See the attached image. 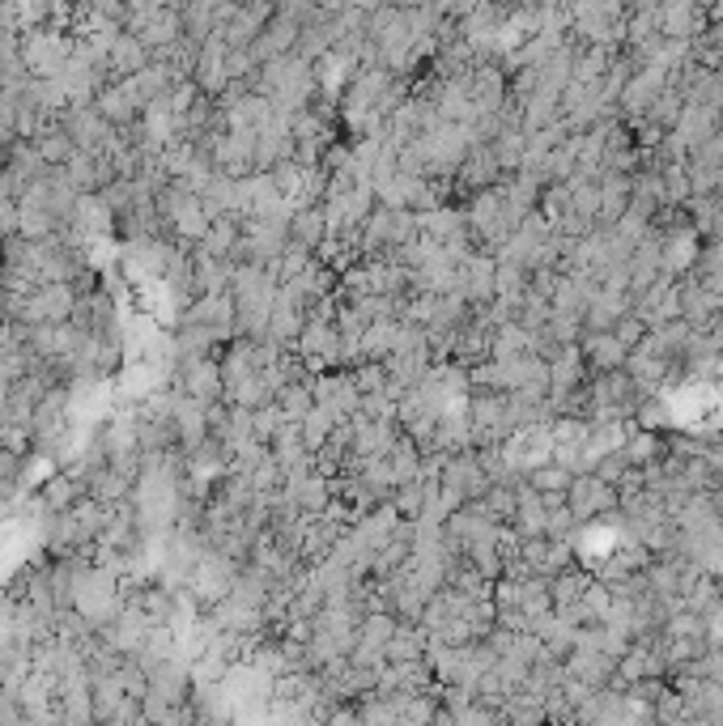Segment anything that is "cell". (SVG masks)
<instances>
[{"instance_id": "cell-1", "label": "cell", "mask_w": 723, "mask_h": 726, "mask_svg": "<svg viewBox=\"0 0 723 726\" xmlns=\"http://www.w3.org/2000/svg\"><path fill=\"white\" fill-rule=\"evenodd\" d=\"M69 55H73V30L34 27L22 34V64L30 77H60Z\"/></svg>"}, {"instance_id": "cell-2", "label": "cell", "mask_w": 723, "mask_h": 726, "mask_svg": "<svg viewBox=\"0 0 723 726\" xmlns=\"http://www.w3.org/2000/svg\"><path fill=\"white\" fill-rule=\"evenodd\" d=\"M77 285L73 281H43L39 290H30L22 302V323H69L73 306H77Z\"/></svg>"}, {"instance_id": "cell-3", "label": "cell", "mask_w": 723, "mask_h": 726, "mask_svg": "<svg viewBox=\"0 0 723 726\" xmlns=\"http://www.w3.org/2000/svg\"><path fill=\"white\" fill-rule=\"evenodd\" d=\"M566 506L579 523H596L600 514L617 506V488L609 481H600L596 472H579L566 488Z\"/></svg>"}, {"instance_id": "cell-4", "label": "cell", "mask_w": 723, "mask_h": 726, "mask_svg": "<svg viewBox=\"0 0 723 726\" xmlns=\"http://www.w3.org/2000/svg\"><path fill=\"white\" fill-rule=\"evenodd\" d=\"M677 294H681V319L690 323V327H715V319L723 315V294H715L702 281L677 285Z\"/></svg>"}, {"instance_id": "cell-5", "label": "cell", "mask_w": 723, "mask_h": 726, "mask_svg": "<svg viewBox=\"0 0 723 726\" xmlns=\"http://www.w3.org/2000/svg\"><path fill=\"white\" fill-rule=\"evenodd\" d=\"M298 30H303V22H294L290 13H273L269 22H264V30H260V39L251 43V52H255V60L264 64V60H277V55L294 52V43H298Z\"/></svg>"}, {"instance_id": "cell-6", "label": "cell", "mask_w": 723, "mask_h": 726, "mask_svg": "<svg viewBox=\"0 0 723 726\" xmlns=\"http://www.w3.org/2000/svg\"><path fill=\"white\" fill-rule=\"evenodd\" d=\"M192 77L196 85L205 90V94H222L226 90V43H222V34H213V39H205L200 43V55H196V69H192Z\"/></svg>"}, {"instance_id": "cell-7", "label": "cell", "mask_w": 723, "mask_h": 726, "mask_svg": "<svg viewBox=\"0 0 723 726\" xmlns=\"http://www.w3.org/2000/svg\"><path fill=\"white\" fill-rule=\"evenodd\" d=\"M94 107L107 115V124L115 128H124V124H133L140 115V103L133 98V90H128V81L124 77H112L98 94H94Z\"/></svg>"}, {"instance_id": "cell-8", "label": "cell", "mask_w": 723, "mask_h": 726, "mask_svg": "<svg viewBox=\"0 0 723 726\" xmlns=\"http://www.w3.org/2000/svg\"><path fill=\"white\" fill-rule=\"evenodd\" d=\"M328 239V213L324 204H303L290 213V246H303V251H319Z\"/></svg>"}, {"instance_id": "cell-9", "label": "cell", "mask_w": 723, "mask_h": 726, "mask_svg": "<svg viewBox=\"0 0 723 726\" xmlns=\"http://www.w3.org/2000/svg\"><path fill=\"white\" fill-rule=\"evenodd\" d=\"M626 357H630V349L612 336V327H605V332H587L584 336V361L596 370V375H605V370H621Z\"/></svg>"}, {"instance_id": "cell-10", "label": "cell", "mask_w": 723, "mask_h": 726, "mask_svg": "<svg viewBox=\"0 0 723 726\" xmlns=\"http://www.w3.org/2000/svg\"><path fill=\"white\" fill-rule=\"evenodd\" d=\"M384 467H388L391 488H396V484L421 481V446L409 438V433H400L388 451H384Z\"/></svg>"}, {"instance_id": "cell-11", "label": "cell", "mask_w": 723, "mask_h": 726, "mask_svg": "<svg viewBox=\"0 0 723 726\" xmlns=\"http://www.w3.org/2000/svg\"><path fill=\"white\" fill-rule=\"evenodd\" d=\"M154 55H149V48L140 43V34H133V30H119L112 39V48H107V64H112V77H133L137 69H145Z\"/></svg>"}, {"instance_id": "cell-12", "label": "cell", "mask_w": 723, "mask_h": 726, "mask_svg": "<svg viewBox=\"0 0 723 726\" xmlns=\"http://www.w3.org/2000/svg\"><path fill=\"white\" fill-rule=\"evenodd\" d=\"M273 403H277V412L285 417V421H303L306 412L315 408V391H311V378H290V382H281L277 396H273Z\"/></svg>"}, {"instance_id": "cell-13", "label": "cell", "mask_w": 723, "mask_h": 726, "mask_svg": "<svg viewBox=\"0 0 723 726\" xmlns=\"http://www.w3.org/2000/svg\"><path fill=\"white\" fill-rule=\"evenodd\" d=\"M34 149L43 154V161H48V166H64V161L73 158V149H77V145H73V136L64 133V124H60V119H52L43 133L34 136Z\"/></svg>"}, {"instance_id": "cell-14", "label": "cell", "mask_w": 723, "mask_h": 726, "mask_svg": "<svg viewBox=\"0 0 723 726\" xmlns=\"http://www.w3.org/2000/svg\"><path fill=\"white\" fill-rule=\"evenodd\" d=\"M336 425H340V421H336L333 412H328V408H324V403H315V408H311V412H306L303 421H298V433H303L306 451H319V446H324V442H328V438H333V430H336Z\"/></svg>"}, {"instance_id": "cell-15", "label": "cell", "mask_w": 723, "mask_h": 726, "mask_svg": "<svg viewBox=\"0 0 723 726\" xmlns=\"http://www.w3.org/2000/svg\"><path fill=\"white\" fill-rule=\"evenodd\" d=\"M570 481H575V472H570V467H562V463H554V459L528 472V484L536 488V493H566Z\"/></svg>"}, {"instance_id": "cell-16", "label": "cell", "mask_w": 723, "mask_h": 726, "mask_svg": "<svg viewBox=\"0 0 723 726\" xmlns=\"http://www.w3.org/2000/svg\"><path fill=\"white\" fill-rule=\"evenodd\" d=\"M694 269H698V276H702V285H711L715 294H723V242H715L711 251H702Z\"/></svg>"}, {"instance_id": "cell-17", "label": "cell", "mask_w": 723, "mask_h": 726, "mask_svg": "<svg viewBox=\"0 0 723 726\" xmlns=\"http://www.w3.org/2000/svg\"><path fill=\"white\" fill-rule=\"evenodd\" d=\"M18 234V196L0 191V239Z\"/></svg>"}, {"instance_id": "cell-18", "label": "cell", "mask_w": 723, "mask_h": 726, "mask_svg": "<svg viewBox=\"0 0 723 726\" xmlns=\"http://www.w3.org/2000/svg\"><path fill=\"white\" fill-rule=\"evenodd\" d=\"M694 672L702 675V680H711V684H720V688H723V650H715V654H706V659L698 663Z\"/></svg>"}, {"instance_id": "cell-19", "label": "cell", "mask_w": 723, "mask_h": 726, "mask_svg": "<svg viewBox=\"0 0 723 726\" xmlns=\"http://www.w3.org/2000/svg\"><path fill=\"white\" fill-rule=\"evenodd\" d=\"M4 323H9V311H4V294H0V332H4Z\"/></svg>"}, {"instance_id": "cell-20", "label": "cell", "mask_w": 723, "mask_h": 726, "mask_svg": "<svg viewBox=\"0 0 723 726\" xmlns=\"http://www.w3.org/2000/svg\"><path fill=\"white\" fill-rule=\"evenodd\" d=\"M400 9H413V4H426V0H396Z\"/></svg>"}]
</instances>
